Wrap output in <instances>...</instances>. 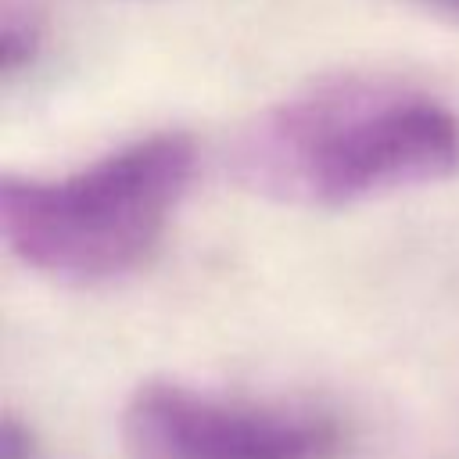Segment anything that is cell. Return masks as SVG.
I'll list each match as a JSON object with an SVG mask.
<instances>
[{"label": "cell", "mask_w": 459, "mask_h": 459, "mask_svg": "<svg viewBox=\"0 0 459 459\" xmlns=\"http://www.w3.org/2000/svg\"><path fill=\"white\" fill-rule=\"evenodd\" d=\"M230 165L240 186L269 201L348 208L455 176L459 115L402 79H326L262 111Z\"/></svg>", "instance_id": "6da1fadb"}, {"label": "cell", "mask_w": 459, "mask_h": 459, "mask_svg": "<svg viewBox=\"0 0 459 459\" xmlns=\"http://www.w3.org/2000/svg\"><path fill=\"white\" fill-rule=\"evenodd\" d=\"M194 161V140L165 129L65 176H4V244L22 265L65 283L118 280L161 244Z\"/></svg>", "instance_id": "7a4b0ae2"}, {"label": "cell", "mask_w": 459, "mask_h": 459, "mask_svg": "<svg viewBox=\"0 0 459 459\" xmlns=\"http://www.w3.org/2000/svg\"><path fill=\"white\" fill-rule=\"evenodd\" d=\"M129 459H341L348 427L333 409L183 380H147L122 409Z\"/></svg>", "instance_id": "3957f363"}, {"label": "cell", "mask_w": 459, "mask_h": 459, "mask_svg": "<svg viewBox=\"0 0 459 459\" xmlns=\"http://www.w3.org/2000/svg\"><path fill=\"white\" fill-rule=\"evenodd\" d=\"M39 47H43L39 25L32 18L7 14V22H4V43H0V50H4V57H0L4 61V79H14V75L29 72L36 65V57H39Z\"/></svg>", "instance_id": "277c9868"}, {"label": "cell", "mask_w": 459, "mask_h": 459, "mask_svg": "<svg viewBox=\"0 0 459 459\" xmlns=\"http://www.w3.org/2000/svg\"><path fill=\"white\" fill-rule=\"evenodd\" d=\"M0 459H39V445H36L32 430L25 423H18L14 416L4 420V430H0Z\"/></svg>", "instance_id": "5b68a950"}, {"label": "cell", "mask_w": 459, "mask_h": 459, "mask_svg": "<svg viewBox=\"0 0 459 459\" xmlns=\"http://www.w3.org/2000/svg\"><path fill=\"white\" fill-rule=\"evenodd\" d=\"M420 4L430 7V11H437V14H448V18L459 22V0H420Z\"/></svg>", "instance_id": "8992f818"}]
</instances>
